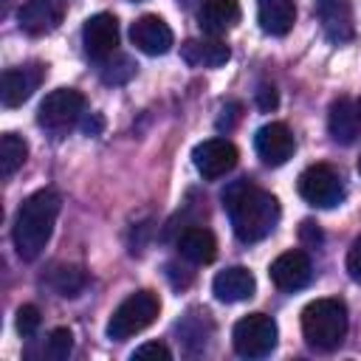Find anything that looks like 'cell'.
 Segmentation results:
<instances>
[{"instance_id": "obj_19", "label": "cell", "mask_w": 361, "mask_h": 361, "mask_svg": "<svg viewBox=\"0 0 361 361\" xmlns=\"http://www.w3.org/2000/svg\"><path fill=\"white\" fill-rule=\"evenodd\" d=\"M175 248H178V254H180L183 259H189V262H195V265H206V262H212V259L217 257V240H214V234H212L209 228H203V226H186V228L178 234Z\"/></svg>"}, {"instance_id": "obj_21", "label": "cell", "mask_w": 361, "mask_h": 361, "mask_svg": "<svg viewBox=\"0 0 361 361\" xmlns=\"http://www.w3.org/2000/svg\"><path fill=\"white\" fill-rule=\"evenodd\" d=\"M358 110L350 99H336L330 104V113H327V130H330V138L338 141V144H353L355 135H358Z\"/></svg>"}, {"instance_id": "obj_33", "label": "cell", "mask_w": 361, "mask_h": 361, "mask_svg": "<svg viewBox=\"0 0 361 361\" xmlns=\"http://www.w3.org/2000/svg\"><path fill=\"white\" fill-rule=\"evenodd\" d=\"M355 110H358V118H361V99L355 102Z\"/></svg>"}, {"instance_id": "obj_11", "label": "cell", "mask_w": 361, "mask_h": 361, "mask_svg": "<svg viewBox=\"0 0 361 361\" xmlns=\"http://www.w3.org/2000/svg\"><path fill=\"white\" fill-rule=\"evenodd\" d=\"M313 14L324 31V37L333 45H344L355 37V23H353V6L350 0H316Z\"/></svg>"}, {"instance_id": "obj_18", "label": "cell", "mask_w": 361, "mask_h": 361, "mask_svg": "<svg viewBox=\"0 0 361 361\" xmlns=\"http://www.w3.org/2000/svg\"><path fill=\"white\" fill-rule=\"evenodd\" d=\"M180 59L192 68H220L231 59V51L217 37H200V39H186L180 45Z\"/></svg>"}, {"instance_id": "obj_25", "label": "cell", "mask_w": 361, "mask_h": 361, "mask_svg": "<svg viewBox=\"0 0 361 361\" xmlns=\"http://www.w3.org/2000/svg\"><path fill=\"white\" fill-rule=\"evenodd\" d=\"M73 353V333L68 327H56L48 333V341H45V358L51 361H65L68 355Z\"/></svg>"}, {"instance_id": "obj_23", "label": "cell", "mask_w": 361, "mask_h": 361, "mask_svg": "<svg viewBox=\"0 0 361 361\" xmlns=\"http://www.w3.org/2000/svg\"><path fill=\"white\" fill-rule=\"evenodd\" d=\"M28 158V144L25 138L14 135V133H3L0 138V172L3 178H11Z\"/></svg>"}, {"instance_id": "obj_5", "label": "cell", "mask_w": 361, "mask_h": 361, "mask_svg": "<svg viewBox=\"0 0 361 361\" xmlns=\"http://www.w3.org/2000/svg\"><path fill=\"white\" fill-rule=\"evenodd\" d=\"M82 116H85V96L73 87H59L42 99L37 110V124L54 138H59L68 130H73L82 121Z\"/></svg>"}, {"instance_id": "obj_17", "label": "cell", "mask_w": 361, "mask_h": 361, "mask_svg": "<svg viewBox=\"0 0 361 361\" xmlns=\"http://www.w3.org/2000/svg\"><path fill=\"white\" fill-rule=\"evenodd\" d=\"M212 290L220 302H245L254 296L257 290V279L248 268L243 265H231L226 271H220L214 279H212Z\"/></svg>"}, {"instance_id": "obj_8", "label": "cell", "mask_w": 361, "mask_h": 361, "mask_svg": "<svg viewBox=\"0 0 361 361\" xmlns=\"http://www.w3.org/2000/svg\"><path fill=\"white\" fill-rule=\"evenodd\" d=\"M237 158H240L237 147L226 138H206L192 149V164L203 175V180H217L228 175L237 166Z\"/></svg>"}, {"instance_id": "obj_28", "label": "cell", "mask_w": 361, "mask_h": 361, "mask_svg": "<svg viewBox=\"0 0 361 361\" xmlns=\"http://www.w3.org/2000/svg\"><path fill=\"white\" fill-rule=\"evenodd\" d=\"M243 118V104L240 102H228V104H223L220 107V116H217V130L223 133H228V130H234L237 127V121Z\"/></svg>"}, {"instance_id": "obj_27", "label": "cell", "mask_w": 361, "mask_h": 361, "mask_svg": "<svg viewBox=\"0 0 361 361\" xmlns=\"http://www.w3.org/2000/svg\"><path fill=\"white\" fill-rule=\"evenodd\" d=\"M130 358H133V361H169L172 353H169V347L161 344V341H147V344L135 347Z\"/></svg>"}, {"instance_id": "obj_10", "label": "cell", "mask_w": 361, "mask_h": 361, "mask_svg": "<svg viewBox=\"0 0 361 361\" xmlns=\"http://www.w3.org/2000/svg\"><path fill=\"white\" fill-rule=\"evenodd\" d=\"M42 76H45V65H39V62H25V65L8 68L0 82L3 107H20L23 102H28L34 96V90L39 87Z\"/></svg>"}, {"instance_id": "obj_6", "label": "cell", "mask_w": 361, "mask_h": 361, "mask_svg": "<svg viewBox=\"0 0 361 361\" xmlns=\"http://www.w3.org/2000/svg\"><path fill=\"white\" fill-rule=\"evenodd\" d=\"M231 344L243 358H265L276 347V322L265 313H248L234 324Z\"/></svg>"}, {"instance_id": "obj_32", "label": "cell", "mask_w": 361, "mask_h": 361, "mask_svg": "<svg viewBox=\"0 0 361 361\" xmlns=\"http://www.w3.org/2000/svg\"><path fill=\"white\" fill-rule=\"evenodd\" d=\"M299 234H302V240H305L307 245H319V243H322V231H319V228H316L310 220H305V223H302Z\"/></svg>"}, {"instance_id": "obj_1", "label": "cell", "mask_w": 361, "mask_h": 361, "mask_svg": "<svg viewBox=\"0 0 361 361\" xmlns=\"http://www.w3.org/2000/svg\"><path fill=\"white\" fill-rule=\"evenodd\" d=\"M223 206L228 212V223L231 231L237 234L240 243H259L265 240L276 223H279V200L254 186L251 180H234L231 186H226L223 192Z\"/></svg>"}, {"instance_id": "obj_29", "label": "cell", "mask_w": 361, "mask_h": 361, "mask_svg": "<svg viewBox=\"0 0 361 361\" xmlns=\"http://www.w3.org/2000/svg\"><path fill=\"white\" fill-rule=\"evenodd\" d=\"M347 274H350L355 282H361V234L353 240V245H350V251H347Z\"/></svg>"}, {"instance_id": "obj_9", "label": "cell", "mask_w": 361, "mask_h": 361, "mask_svg": "<svg viewBox=\"0 0 361 361\" xmlns=\"http://www.w3.org/2000/svg\"><path fill=\"white\" fill-rule=\"evenodd\" d=\"M82 42H85V54L96 62L113 56L118 48V20L107 11L87 17L82 25Z\"/></svg>"}, {"instance_id": "obj_2", "label": "cell", "mask_w": 361, "mask_h": 361, "mask_svg": "<svg viewBox=\"0 0 361 361\" xmlns=\"http://www.w3.org/2000/svg\"><path fill=\"white\" fill-rule=\"evenodd\" d=\"M59 206H62V200L54 189H37L34 195H28L20 203L14 228H11V240H14L20 259H37L42 254V248L48 245V240L54 234Z\"/></svg>"}, {"instance_id": "obj_14", "label": "cell", "mask_w": 361, "mask_h": 361, "mask_svg": "<svg viewBox=\"0 0 361 361\" xmlns=\"http://www.w3.org/2000/svg\"><path fill=\"white\" fill-rule=\"evenodd\" d=\"M65 17V0H25L17 11V23L25 34H51Z\"/></svg>"}, {"instance_id": "obj_30", "label": "cell", "mask_w": 361, "mask_h": 361, "mask_svg": "<svg viewBox=\"0 0 361 361\" xmlns=\"http://www.w3.org/2000/svg\"><path fill=\"white\" fill-rule=\"evenodd\" d=\"M276 102H279L276 87H274V85H259V90H257V107H259L262 113H271V110L276 107Z\"/></svg>"}, {"instance_id": "obj_12", "label": "cell", "mask_w": 361, "mask_h": 361, "mask_svg": "<svg viewBox=\"0 0 361 361\" xmlns=\"http://www.w3.org/2000/svg\"><path fill=\"white\" fill-rule=\"evenodd\" d=\"M254 149L257 155L262 158V164L268 166H282L293 149H296V141H293V133L288 130V124L282 121H271V124H262L254 135Z\"/></svg>"}, {"instance_id": "obj_34", "label": "cell", "mask_w": 361, "mask_h": 361, "mask_svg": "<svg viewBox=\"0 0 361 361\" xmlns=\"http://www.w3.org/2000/svg\"><path fill=\"white\" fill-rule=\"evenodd\" d=\"M358 175H361V155H358Z\"/></svg>"}, {"instance_id": "obj_7", "label": "cell", "mask_w": 361, "mask_h": 361, "mask_svg": "<svg viewBox=\"0 0 361 361\" xmlns=\"http://www.w3.org/2000/svg\"><path fill=\"white\" fill-rule=\"evenodd\" d=\"M296 189L302 195V200H307L310 206L316 209H333L344 200V183H341V175L327 166V164H313L307 166L299 180H296Z\"/></svg>"}, {"instance_id": "obj_16", "label": "cell", "mask_w": 361, "mask_h": 361, "mask_svg": "<svg viewBox=\"0 0 361 361\" xmlns=\"http://www.w3.org/2000/svg\"><path fill=\"white\" fill-rule=\"evenodd\" d=\"M240 14L237 0H203L197 8V25L206 37H220L240 23Z\"/></svg>"}, {"instance_id": "obj_24", "label": "cell", "mask_w": 361, "mask_h": 361, "mask_svg": "<svg viewBox=\"0 0 361 361\" xmlns=\"http://www.w3.org/2000/svg\"><path fill=\"white\" fill-rule=\"evenodd\" d=\"M99 65H102L99 76H102L104 85H124V82H130L135 76V68H138L127 54H113V56L102 59Z\"/></svg>"}, {"instance_id": "obj_31", "label": "cell", "mask_w": 361, "mask_h": 361, "mask_svg": "<svg viewBox=\"0 0 361 361\" xmlns=\"http://www.w3.org/2000/svg\"><path fill=\"white\" fill-rule=\"evenodd\" d=\"M82 130H85V135H99V133L104 130V118H102L99 113H85Z\"/></svg>"}, {"instance_id": "obj_13", "label": "cell", "mask_w": 361, "mask_h": 361, "mask_svg": "<svg viewBox=\"0 0 361 361\" xmlns=\"http://www.w3.org/2000/svg\"><path fill=\"white\" fill-rule=\"evenodd\" d=\"M268 276L271 282L279 288V290H302L310 276H313V265H310V257L299 248H290L285 254H279L271 268H268Z\"/></svg>"}, {"instance_id": "obj_20", "label": "cell", "mask_w": 361, "mask_h": 361, "mask_svg": "<svg viewBox=\"0 0 361 361\" xmlns=\"http://www.w3.org/2000/svg\"><path fill=\"white\" fill-rule=\"evenodd\" d=\"M257 20L265 34L285 37L296 23V6L293 0H257Z\"/></svg>"}, {"instance_id": "obj_3", "label": "cell", "mask_w": 361, "mask_h": 361, "mask_svg": "<svg viewBox=\"0 0 361 361\" xmlns=\"http://www.w3.org/2000/svg\"><path fill=\"white\" fill-rule=\"evenodd\" d=\"M347 305L341 299H316L302 310V336L313 350L333 353L347 336Z\"/></svg>"}, {"instance_id": "obj_4", "label": "cell", "mask_w": 361, "mask_h": 361, "mask_svg": "<svg viewBox=\"0 0 361 361\" xmlns=\"http://www.w3.org/2000/svg\"><path fill=\"white\" fill-rule=\"evenodd\" d=\"M158 310H161V299L155 290H135L113 310L107 322V336L113 341H127L141 330H147L158 319Z\"/></svg>"}, {"instance_id": "obj_26", "label": "cell", "mask_w": 361, "mask_h": 361, "mask_svg": "<svg viewBox=\"0 0 361 361\" xmlns=\"http://www.w3.org/2000/svg\"><path fill=\"white\" fill-rule=\"evenodd\" d=\"M39 322H42V316H39V307L37 305H23L17 310V333L23 338H31L39 330Z\"/></svg>"}, {"instance_id": "obj_22", "label": "cell", "mask_w": 361, "mask_h": 361, "mask_svg": "<svg viewBox=\"0 0 361 361\" xmlns=\"http://www.w3.org/2000/svg\"><path fill=\"white\" fill-rule=\"evenodd\" d=\"M48 285H51L59 296L73 299V296H79V293L85 290L87 274H85V268H79V265H56V268L51 271V276H48Z\"/></svg>"}, {"instance_id": "obj_15", "label": "cell", "mask_w": 361, "mask_h": 361, "mask_svg": "<svg viewBox=\"0 0 361 361\" xmlns=\"http://www.w3.org/2000/svg\"><path fill=\"white\" fill-rule=\"evenodd\" d=\"M130 39L133 45L147 54V56H161L172 48L175 37H172V28L158 17V14H144L138 17L133 25H130Z\"/></svg>"}]
</instances>
